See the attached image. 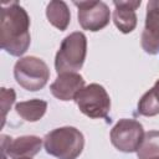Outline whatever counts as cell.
I'll return each instance as SVG.
<instances>
[{
  "label": "cell",
  "mask_w": 159,
  "mask_h": 159,
  "mask_svg": "<svg viewBox=\"0 0 159 159\" xmlns=\"http://www.w3.org/2000/svg\"><path fill=\"white\" fill-rule=\"evenodd\" d=\"M31 42L30 17L16 1L2 4L0 14V45L11 56L24 55Z\"/></svg>",
  "instance_id": "obj_1"
},
{
  "label": "cell",
  "mask_w": 159,
  "mask_h": 159,
  "mask_svg": "<svg viewBox=\"0 0 159 159\" xmlns=\"http://www.w3.org/2000/svg\"><path fill=\"white\" fill-rule=\"evenodd\" d=\"M84 147L83 134L75 127H61L48 132L43 138L47 154L57 159H77Z\"/></svg>",
  "instance_id": "obj_2"
},
{
  "label": "cell",
  "mask_w": 159,
  "mask_h": 159,
  "mask_svg": "<svg viewBox=\"0 0 159 159\" xmlns=\"http://www.w3.org/2000/svg\"><path fill=\"white\" fill-rule=\"evenodd\" d=\"M87 55V39L83 32L76 31L66 36L55 57L56 72H77L82 68Z\"/></svg>",
  "instance_id": "obj_3"
},
{
  "label": "cell",
  "mask_w": 159,
  "mask_h": 159,
  "mask_svg": "<svg viewBox=\"0 0 159 159\" xmlns=\"http://www.w3.org/2000/svg\"><path fill=\"white\" fill-rule=\"evenodd\" d=\"M14 77L24 89L36 92L46 86L50 78V70L43 60L35 56H26L16 61Z\"/></svg>",
  "instance_id": "obj_4"
},
{
  "label": "cell",
  "mask_w": 159,
  "mask_h": 159,
  "mask_svg": "<svg viewBox=\"0 0 159 159\" xmlns=\"http://www.w3.org/2000/svg\"><path fill=\"white\" fill-rule=\"evenodd\" d=\"M75 102L80 111L93 119L107 118L111 111V98L103 86L91 83L84 86L76 96Z\"/></svg>",
  "instance_id": "obj_5"
},
{
  "label": "cell",
  "mask_w": 159,
  "mask_h": 159,
  "mask_svg": "<svg viewBox=\"0 0 159 159\" xmlns=\"http://www.w3.org/2000/svg\"><path fill=\"white\" fill-rule=\"evenodd\" d=\"M111 142L116 149L123 153L137 152L143 137V125L135 119H119L111 130Z\"/></svg>",
  "instance_id": "obj_6"
},
{
  "label": "cell",
  "mask_w": 159,
  "mask_h": 159,
  "mask_svg": "<svg viewBox=\"0 0 159 159\" xmlns=\"http://www.w3.org/2000/svg\"><path fill=\"white\" fill-rule=\"evenodd\" d=\"M75 6L78 9V24L83 30L99 31L109 24L111 11L103 1H75Z\"/></svg>",
  "instance_id": "obj_7"
},
{
  "label": "cell",
  "mask_w": 159,
  "mask_h": 159,
  "mask_svg": "<svg viewBox=\"0 0 159 159\" xmlns=\"http://www.w3.org/2000/svg\"><path fill=\"white\" fill-rule=\"evenodd\" d=\"M41 147L42 139L36 135H22L15 139L1 135L2 159H6V155L11 159H31L41 150Z\"/></svg>",
  "instance_id": "obj_8"
},
{
  "label": "cell",
  "mask_w": 159,
  "mask_h": 159,
  "mask_svg": "<svg viewBox=\"0 0 159 159\" xmlns=\"http://www.w3.org/2000/svg\"><path fill=\"white\" fill-rule=\"evenodd\" d=\"M142 48L149 55H157L159 51V0H149L147 4Z\"/></svg>",
  "instance_id": "obj_9"
},
{
  "label": "cell",
  "mask_w": 159,
  "mask_h": 159,
  "mask_svg": "<svg viewBox=\"0 0 159 159\" xmlns=\"http://www.w3.org/2000/svg\"><path fill=\"white\" fill-rule=\"evenodd\" d=\"M84 87L83 77L77 72L60 73L50 86V91L60 101H71Z\"/></svg>",
  "instance_id": "obj_10"
},
{
  "label": "cell",
  "mask_w": 159,
  "mask_h": 159,
  "mask_svg": "<svg viewBox=\"0 0 159 159\" xmlns=\"http://www.w3.org/2000/svg\"><path fill=\"white\" fill-rule=\"evenodd\" d=\"M142 1H114L113 22L117 29L123 34L132 32L137 26L135 10L140 6Z\"/></svg>",
  "instance_id": "obj_11"
},
{
  "label": "cell",
  "mask_w": 159,
  "mask_h": 159,
  "mask_svg": "<svg viewBox=\"0 0 159 159\" xmlns=\"http://www.w3.org/2000/svg\"><path fill=\"white\" fill-rule=\"evenodd\" d=\"M46 16L48 22L61 31L66 30L71 21V14L65 1H50L46 6Z\"/></svg>",
  "instance_id": "obj_12"
},
{
  "label": "cell",
  "mask_w": 159,
  "mask_h": 159,
  "mask_svg": "<svg viewBox=\"0 0 159 159\" xmlns=\"http://www.w3.org/2000/svg\"><path fill=\"white\" fill-rule=\"evenodd\" d=\"M47 109V102L43 99H30L19 102L15 106L16 113L26 122H37L40 120Z\"/></svg>",
  "instance_id": "obj_13"
},
{
  "label": "cell",
  "mask_w": 159,
  "mask_h": 159,
  "mask_svg": "<svg viewBox=\"0 0 159 159\" xmlns=\"http://www.w3.org/2000/svg\"><path fill=\"white\" fill-rule=\"evenodd\" d=\"M138 113L144 117H154L159 114V80L147 91L138 102Z\"/></svg>",
  "instance_id": "obj_14"
},
{
  "label": "cell",
  "mask_w": 159,
  "mask_h": 159,
  "mask_svg": "<svg viewBox=\"0 0 159 159\" xmlns=\"http://www.w3.org/2000/svg\"><path fill=\"white\" fill-rule=\"evenodd\" d=\"M138 159H154L159 158V130H149L137 149Z\"/></svg>",
  "instance_id": "obj_15"
},
{
  "label": "cell",
  "mask_w": 159,
  "mask_h": 159,
  "mask_svg": "<svg viewBox=\"0 0 159 159\" xmlns=\"http://www.w3.org/2000/svg\"><path fill=\"white\" fill-rule=\"evenodd\" d=\"M1 109H2V124H5V118H6V113L9 112V109L11 108V106L15 102L16 94L15 91L12 88H1Z\"/></svg>",
  "instance_id": "obj_16"
},
{
  "label": "cell",
  "mask_w": 159,
  "mask_h": 159,
  "mask_svg": "<svg viewBox=\"0 0 159 159\" xmlns=\"http://www.w3.org/2000/svg\"><path fill=\"white\" fill-rule=\"evenodd\" d=\"M154 159H159V158H154Z\"/></svg>",
  "instance_id": "obj_17"
},
{
  "label": "cell",
  "mask_w": 159,
  "mask_h": 159,
  "mask_svg": "<svg viewBox=\"0 0 159 159\" xmlns=\"http://www.w3.org/2000/svg\"><path fill=\"white\" fill-rule=\"evenodd\" d=\"M158 53H159V51H158Z\"/></svg>",
  "instance_id": "obj_18"
}]
</instances>
